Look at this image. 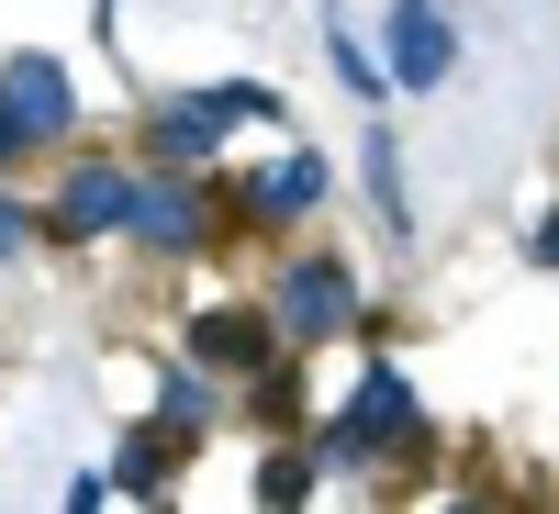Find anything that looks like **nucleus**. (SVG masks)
<instances>
[{
	"mask_svg": "<svg viewBox=\"0 0 559 514\" xmlns=\"http://www.w3.org/2000/svg\"><path fill=\"white\" fill-rule=\"evenodd\" d=\"M403 437H414V381H403V369H369L358 403L324 426V458H336V470H358V458H381V447H403Z\"/></svg>",
	"mask_w": 559,
	"mask_h": 514,
	"instance_id": "1",
	"label": "nucleus"
},
{
	"mask_svg": "<svg viewBox=\"0 0 559 514\" xmlns=\"http://www.w3.org/2000/svg\"><path fill=\"white\" fill-rule=\"evenodd\" d=\"M381 45H392V68H381V79H403V89H437V79L459 68V34H448V12H437V0H392Z\"/></svg>",
	"mask_w": 559,
	"mask_h": 514,
	"instance_id": "3",
	"label": "nucleus"
},
{
	"mask_svg": "<svg viewBox=\"0 0 559 514\" xmlns=\"http://www.w3.org/2000/svg\"><path fill=\"white\" fill-rule=\"evenodd\" d=\"M0 157H12V123H0Z\"/></svg>",
	"mask_w": 559,
	"mask_h": 514,
	"instance_id": "16",
	"label": "nucleus"
},
{
	"mask_svg": "<svg viewBox=\"0 0 559 514\" xmlns=\"http://www.w3.org/2000/svg\"><path fill=\"white\" fill-rule=\"evenodd\" d=\"M168 426H213V392L191 381V369H168Z\"/></svg>",
	"mask_w": 559,
	"mask_h": 514,
	"instance_id": "13",
	"label": "nucleus"
},
{
	"mask_svg": "<svg viewBox=\"0 0 559 514\" xmlns=\"http://www.w3.org/2000/svg\"><path fill=\"white\" fill-rule=\"evenodd\" d=\"M157 481H168V447H157V437H134V447H123V470H112V492H134V503H146Z\"/></svg>",
	"mask_w": 559,
	"mask_h": 514,
	"instance_id": "11",
	"label": "nucleus"
},
{
	"mask_svg": "<svg viewBox=\"0 0 559 514\" xmlns=\"http://www.w3.org/2000/svg\"><path fill=\"white\" fill-rule=\"evenodd\" d=\"M191 358H202V369H236V381L269 369V313H258V302H213V313L191 324Z\"/></svg>",
	"mask_w": 559,
	"mask_h": 514,
	"instance_id": "7",
	"label": "nucleus"
},
{
	"mask_svg": "<svg viewBox=\"0 0 559 514\" xmlns=\"http://www.w3.org/2000/svg\"><path fill=\"white\" fill-rule=\"evenodd\" d=\"M369 191H381V224H392V236H414V202H403V146H392V134H369Z\"/></svg>",
	"mask_w": 559,
	"mask_h": 514,
	"instance_id": "10",
	"label": "nucleus"
},
{
	"mask_svg": "<svg viewBox=\"0 0 559 514\" xmlns=\"http://www.w3.org/2000/svg\"><path fill=\"white\" fill-rule=\"evenodd\" d=\"M123 213H134V179L123 168H68V191H57V236H123Z\"/></svg>",
	"mask_w": 559,
	"mask_h": 514,
	"instance_id": "6",
	"label": "nucleus"
},
{
	"mask_svg": "<svg viewBox=\"0 0 559 514\" xmlns=\"http://www.w3.org/2000/svg\"><path fill=\"white\" fill-rule=\"evenodd\" d=\"M146 134H157V157H168V168H191V157L224 146V101H213V89H202V101H168Z\"/></svg>",
	"mask_w": 559,
	"mask_h": 514,
	"instance_id": "9",
	"label": "nucleus"
},
{
	"mask_svg": "<svg viewBox=\"0 0 559 514\" xmlns=\"http://www.w3.org/2000/svg\"><path fill=\"white\" fill-rule=\"evenodd\" d=\"M313 202H324V157H280V168H258L247 191H236L247 224H292V213H313Z\"/></svg>",
	"mask_w": 559,
	"mask_h": 514,
	"instance_id": "8",
	"label": "nucleus"
},
{
	"mask_svg": "<svg viewBox=\"0 0 559 514\" xmlns=\"http://www.w3.org/2000/svg\"><path fill=\"white\" fill-rule=\"evenodd\" d=\"M0 123H12V146H57V134L79 123V89L57 57H12L0 68Z\"/></svg>",
	"mask_w": 559,
	"mask_h": 514,
	"instance_id": "2",
	"label": "nucleus"
},
{
	"mask_svg": "<svg viewBox=\"0 0 559 514\" xmlns=\"http://www.w3.org/2000/svg\"><path fill=\"white\" fill-rule=\"evenodd\" d=\"M537 268H559V213H548V224H537Z\"/></svg>",
	"mask_w": 559,
	"mask_h": 514,
	"instance_id": "15",
	"label": "nucleus"
},
{
	"mask_svg": "<svg viewBox=\"0 0 559 514\" xmlns=\"http://www.w3.org/2000/svg\"><path fill=\"white\" fill-rule=\"evenodd\" d=\"M23 224H34L23 202H0V258H12V247H23Z\"/></svg>",
	"mask_w": 559,
	"mask_h": 514,
	"instance_id": "14",
	"label": "nucleus"
},
{
	"mask_svg": "<svg viewBox=\"0 0 559 514\" xmlns=\"http://www.w3.org/2000/svg\"><path fill=\"white\" fill-rule=\"evenodd\" d=\"M292 336H336V324H358V279L336 258H292V279H280V302H269Z\"/></svg>",
	"mask_w": 559,
	"mask_h": 514,
	"instance_id": "4",
	"label": "nucleus"
},
{
	"mask_svg": "<svg viewBox=\"0 0 559 514\" xmlns=\"http://www.w3.org/2000/svg\"><path fill=\"white\" fill-rule=\"evenodd\" d=\"M123 236H146V247H202L213 236V202L191 191V179H134V213H123Z\"/></svg>",
	"mask_w": 559,
	"mask_h": 514,
	"instance_id": "5",
	"label": "nucleus"
},
{
	"mask_svg": "<svg viewBox=\"0 0 559 514\" xmlns=\"http://www.w3.org/2000/svg\"><path fill=\"white\" fill-rule=\"evenodd\" d=\"M302 492H313V458H302V447H280L269 470H258V503H302Z\"/></svg>",
	"mask_w": 559,
	"mask_h": 514,
	"instance_id": "12",
	"label": "nucleus"
}]
</instances>
